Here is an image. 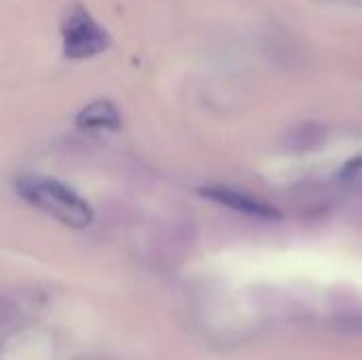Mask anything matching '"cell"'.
<instances>
[{
	"label": "cell",
	"instance_id": "cell-1",
	"mask_svg": "<svg viewBox=\"0 0 362 360\" xmlns=\"http://www.w3.org/2000/svg\"><path fill=\"white\" fill-rule=\"evenodd\" d=\"M15 191L23 202L57 219L70 229H85L93 223L91 206L74 189L59 182L57 178L25 174L15 180Z\"/></svg>",
	"mask_w": 362,
	"mask_h": 360
},
{
	"label": "cell",
	"instance_id": "cell-2",
	"mask_svg": "<svg viewBox=\"0 0 362 360\" xmlns=\"http://www.w3.org/2000/svg\"><path fill=\"white\" fill-rule=\"evenodd\" d=\"M62 51L68 59H91L110 47V34L83 6L72 4L62 19Z\"/></svg>",
	"mask_w": 362,
	"mask_h": 360
},
{
	"label": "cell",
	"instance_id": "cell-3",
	"mask_svg": "<svg viewBox=\"0 0 362 360\" xmlns=\"http://www.w3.org/2000/svg\"><path fill=\"white\" fill-rule=\"evenodd\" d=\"M199 195L208 202L221 204L229 210H235L240 214H246V216H252L259 221H280L282 219V212L278 208H274L272 204L257 199V197H252L240 189H233V187L210 185V187H202Z\"/></svg>",
	"mask_w": 362,
	"mask_h": 360
},
{
	"label": "cell",
	"instance_id": "cell-4",
	"mask_svg": "<svg viewBox=\"0 0 362 360\" xmlns=\"http://www.w3.org/2000/svg\"><path fill=\"white\" fill-rule=\"evenodd\" d=\"M81 129H106L117 132L121 127V112L110 100H95L76 115Z\"/></svg>",
	"mask_w": 362,
	"mask_h": 360
}]
</instances>
